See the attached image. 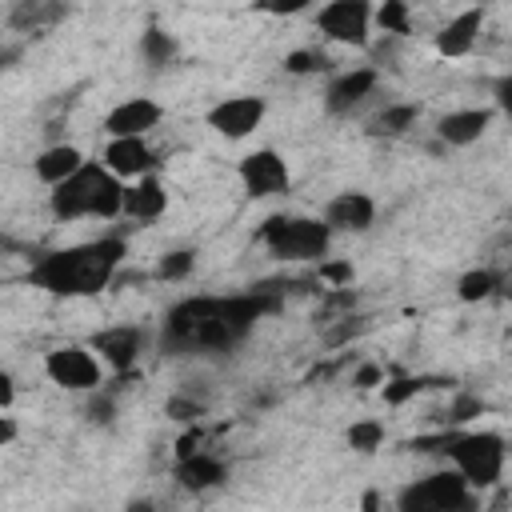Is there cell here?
<instances>
[{"mask_svg": "<svg viewBox=\"0 0 512 512\" xmlns=\"http://www.w3.org/2000/svg\"><path fill=\"white\" fill-rule=\"evenodd\" d=\"M44 372L52 384L68 388V392H96L104 384V364L92 348L84 344H64V348H52L44 356Z\"/></svg>", "mask_w": 512, "mask_h": 512, "instance_id": "obj_7", "label": "cell"}, {"mask_svg": "<svg viewBox=\"0 0 512 512\" xmlns=\"http://www.w3.org/2000/svg\"><path fill=\"white\" fill-rule=\"evenodd\" d=\"M476 4H480V8H484V4H496V0H476Z\"/></svg>", "mask_w": 512, "mask_h": 512, "instance_id": "obj_38", "label": "cell"}, {"mask_svg": "<svg viewBox=\"0 0 512 512\" xmlns=\"http://www.w3.org/2000/svg\"><path fill=\"white\" fill-rule=\"evenodd\" d=\"M344 440H348L352 452H376V448L384 444V424H380V420H356V424L344 432Z\"/></svg>", "mask_w": 512, "mask_h": 512, "instance_id": "obj_24", "label": "cell"}, {"mask_svg": "<svg viewBox=\"0 0 512 512\" xmlns=\"http://www.w3.org/2000/svg\"><path fill=\"white\" fill-rule=\"evenodd\" d=\"M416 116H420L416 104H384V108L368 120V136H384V140L404 136V132L416 124Z\"/></svg>", "mask_w": 512, "mask_h": 512, "instance_id": "obj_21", "label": "cell"}, {"mask_svg": "<svg viewBox=\"0 0 512 512\" xmlns=\"http://www.w3.org/2000/svg\"><path fill=\"white\" fill-rule=\"evenodd\" d=\"M128 244L120 236H104L92 244H76V248H60L48 252L36 268H32V284L52 292V296H96L112 284L116 268L124 264Z\"/></svg>", "mask_w": 512, "mask_h": 512, "instance_id": "obj_2", "label": "cell"}, {"mask_svg": "<svg viewBox=\"0 0 512 512\" xmlns=\"http://www.w3.org/2000/svg\"><path fill=\"white\" fill-rule=\"evenodd\" d=\"M164 208H168V192H164V184L156 176L144 172V176H136V180L124 184V204H120L124 216H132V220H156Z\"/></svg>", "mask_w": 512, "mask_h": 512, "instance_id": "obj_18", "label": "cell"}, {"mask_svg": "<svg viewBox=\"0 0 512 512\" xmlns=\"http://www.w3.org/2000/svg\"><path fill=\"white\" fill-rule=\"evenodd\" d=\"M284 68H288L292 76H308V72H320V68H324V56H316V52H308V48H296V52L284 56Z\"/></svg>", "mask_w": 512, "mask_h": 512, "instance_id": "obj_27", "label": "cell"}, {"mask_svg": "<svg viewBox=\"0 0 512 512\" xmlns=\"http://www.w3.org/2000/svg\"><path fill=\"white\" fill-rule=\"evenodd\" d=\"M192 268H196V252L192 248H172V252L160 256L156 276L160 280H184V276H192Z\"/></svg>", "mask_w": 512, "mask_h": 512, "instance_id": "obj_25", "label": "cell"}, {"mask_svg": "<svg viewBox=\"0 0 512 512\" xmlns=\"http://www.w3.org/2000/svg\"><path fill=\"white\" fill-rule=\"evenodd\" d=\"M368 328V320L364 316H344V324L340 328H332V332H324V340L328 344H344V340H352L356 332H364Z\"/></svg>", "mask_w": 512, "mask_h": 512, "instance_id": "obj_33", "label": "cell"}, {"mask_svg": "<svg viewBox=\"0 0 512 512\" xmlns=\"http://www.w3.org/2000/svg\"><path fill=\"white\" fill-rule=\"evenodd\" d=\"M480 28H484V8L472 4V8H464L460 16H452V20L436 32V52L448 56V60L468 56L472 44H476V36H480Z\"/></svg>", "mask_w": 512, "mask_h": 512, "instance_id": "obj_15", "label": "cell"}, {"mask_svg": "<svg viewBox=\"0 0 512 512\" xmlns=\"http://www.w3.org/2000/svg\"><path fill=\"white\" fill-rule=\"evenodd\" d=\"M176 52H180V40H176L172 32H164V28H144V36H140V56H144V64L164 68V64L176 60Z\"/></svg>", "mask_w": 512, "mask_h": 512, "instance_id": "obj_22", "label": "cell"}, {"mask_svg": "<svg viewBox=\"0 0 512 512\" xmlns=\"http://www.w3.org/2000/svg\"><path fill=\"white\" fill-rule=\"evenodd\" d=\"M236 172H240V184H244V192H248L252 200H264V196H276V192L288 188V164H284V156L272 152V148L248 152Z\"/></svg>", "mask_w": 512, "mask_h": 512, "instance_id": "obj_10", "label": "cell"}, {"mask_svg": "<svg viewBox=\"0 0 512 512\" xmlns=\"http://www.w3.org/2000/svg\"><path fill=\"white\" fill-rule=\"evenodd\" d=\"M320 280L332 288H344V284H352V264L348 260H320Z\"/></svg>", "mask_w": 512, "mask_h": 512, "instance_id": "obj_29", "label": "cell"}, {"mask_svg": "<svg viewBox=\"0 0 512 512\" xmlns=\"http://www.w3.org/2000/svg\"><path fill=\"white\" fill-rule=\"evenodd\" d=\"M372 88H376V68H348V72H340V76L328 80V88H324V108H328L332 116L352 112L364 96H372Z\"/></svg>", "mask_w": 512, "mask_h": 512, "instance_id": "obj_14", "label": "cell"}, {"mask_svg": "<svg viewBox=\"0 0 512 512\" xmlns=\"http://www.w3.org/2000/svg\"><path fill=\"white\" fill-rule=\"evenodd\" d=\"M448 460L468 480V488H492L504 476V436L500 432H464L444 440Z\"/></svg>", "mask_w": 512, "mask_h": 512, "instance_id": "obj_5", "label": "cell"}, {"mask_svg": "<svg viewBox=\"0 0 512 512\" xmlns=\"http://www.w3.org/2000/svg\"><path fill=\"white\" fill-rule=\"evenodd\" d=\"M352 384H356L360 392H368V388L384 384V368H380V364H360V368L352 372Z\"/></svg>", "mask_w": 512, "mask_h": 512, "instance_id": "obj_34", "label": "cell"}, {"mask_svg": "<svg viewBox=\"0 0 512 512\" xmlns=\"http://www.w3.org/2000/svg\"><path fill=\"white\" fill-rule=\"evenodd\" d=\"M272 308H276V300L264 292L180 300L164 320V348H172V352H228Z\"/></svg>", "mask_w": 512, "mask_h": 512, "instance_id": "obj_1", "label": "cell"}, {"mask_svg": "<svg viewBox=\"0 0 512 512\" xmlns=\"http://www.w3.org/2000/svg\"><path fill=\"white\" fill-rule=\"evenodd\" d=\"M396 504L404 512H460V508H472V492H468V480L456 468H448L408 484Z\"/></svg>", "mask_w": 512, "mask_h": 512, "instance_id": "obj_6", "label": "cell"}, {"mask_svg": "<svg viewBox=\"0 0 512 512\" xmlns=\"http://www.w3.org/2000/svg\"><path fill=\"white\" fill-rule=\"evenodd\" d=\"M12 400H16V380L0 368V408H12Z\"/></svg>", "mask_w": 512, "mask_h": 512, "instance_id": "obj_36", "label": "cell"}, {"mask_svg": "<svg viewBox=\"0 0 512 512\" xmlns=\"http://www.w3.org/2000/svg\"><path fill=\"white\" fill-rule=\"evenodd\" d=\"M484 412V404H480V396H456L452 404H448V424H468L472 416H480Z\"/></svg>", "mask_w": 512, "mask_h": 512, "instance_id": "obj_28", "label": "cell"}, {"mask_svg": "<svg viewBox=\"0 0 512 512\" xmlns=\"http://www.w3.org/2000/svg\"><path fill=\"white\" fill-rule=\"evenodd\" d=\"M160 120H164V108L152 96H128L104 116V132L108 136H148Z\"/></svg>", "mask_w": 512, "mask_h": 512, "instance_id": "obj_11", "label": "cell"}, {"mask_svg": "<svg viewBox=\"0 0 512 512\" xmlns=\"http://www.w3.org/2000/svg\"><path fill=\"white\" fill-rule=\"evenodd\" d=\"M92 352L100 356V364L124 372V368H132L136 356H140V328H128V324L104 328V332L92 336Z\"/></svg>", "mask_w": 512, "mask_h": 512, "instance_id": "obj_16", "label": "cell"}, {"mask_svg": "<svg viewBox=\"0 0 512 512\" xmlns=\"http://www.w3.org/2000/svg\"><path fill=\"white\" fill-rule=\"evenodd\" d=\"M120 204H124V180L92 160H84L72 176L52 184V196H48V208L56 220H80V216L112 220L120 216Z\"/></svg>", "mask_w": 512, "mask_h": 512, "instance_id": "obj_3", "label": "cell"}, {"mask_svg": "<svg viewBox=\"0 0 512 512\" xmlns=\"http://www.w3.org/2000/svg\"><path fill=\"white\" fill-rule=\"evenodd\" d=\"M332 232H368L372 220H376V200L368 192H340L324 204V216H320Z\"/></svg>", "mask_w": 512, "mask_h": 512, "instance_id": "obj_13", "label": "cell"}, {"mask_svg": "<svg viewBox=\"0 0 512 512\" xmlns=\"http://www.w3.org/2000/svg\"><path fill=\"white\" fill-rule=\"evenodd\" d=\"M492 124V108H456L448 116L436 120V136L452 148H464V144H476Z\"/></svg>", "mask_w": 512, "mask_h": 512, "instance_id": "obj_17", "label": "cell"}, {"mask_svg": "<svg viewBox=\"0 0 512 512\" xmlns=\"http://www.w3.org/2000/svg\"><path fill=\"white\" fill-rule=\"evenodd\" d=\"M176 480L184 488H192V492H204V488L224 484L228 480V468H224V460H216L208 452H192V456L176 460Z\"/></svg>", "mask_w": 512, "mask_h": 512, "instance_id": "obj_19", "label": "cell"}, {"mask_svg": "<svg viewBox=\"0 0 512 512\" xmlns=\"http://www.w3.org/2000/svg\"><path fill=\"white\" fill-rule=\"evenodd\" d=\"M152 164H156V156H152V148H148L144 136H108V144H104V168L116 172L124 184L136 180V176H144V172H152Z\"/></svg>", "mask_w": 512, "mask_h": 512, "instance_id": "obj_12", "label": "cell"}, {"mask_svg": "<svg viewBox=\"0 0 512 512\" xmlns=\"http://www.w3.org/2000/svg\"><path fill=\"white\" fill-rule=\"evenodd\" d=\"M316 28L332 44H352L364 48L372 32V0H328L316 16Z\"/></svg>", "mask_w": 512, "mask_h": 512, "instance_id": "obj_8", "label": "cell"}, {"mask_svg": "<svg viewBox=\"0 0 512 512\" xmlns=\"http://www.w3.org/2000/svg\"><path fill=\"white\" fill-rule=\"evenodd\" d=\"M372 20L384 32H392V36H404L408 32V8H404V0H384L380 12H372Z\"/></svg>", "mask_w": 512, "mask_h": 512, "instance_id": "obj_26", "label": "cell"}, {"mask_svg": "<svg viewBox=\"0 0 512 512\" xmlns=\"http://www.w3.org/2000/svg\"><path fill=\"white\" fill-rule=\"evenodd\" d=\"M12 440H16V420L0 416V444H12Z\"/></svg>", "mask_w": 512, "mask_h": 512, "instance_id": "obj_37", "label": "cell"}, {"mask_svg": "<svg viewBox=\"0 0 512 512\" xmlns=\"http://www.w3.org/2000/svg\"><path fill=\"white\" fill-rule=\"evenodd\" d=\"M416 392H420V380L400 376V380L384 384V404H404V400H408V396H416Z\"/></svg>", "mask_w": 512, "mask_h": 512, "instance_id": "obj_31", "label": "cell"}, {"mask_svg": "<svg viewBox=\"0 0 512 512\" xmlns=\"http://www.w3.org/2000/svg\"><path fill=\"white\" fill-rule=\"evenodd\" d=\"M168 416L180 420V424H192L196 416H204V404L192 400V396H172V400H168Z\"/></svg>", "mask_w": 512, "mask_h": 512, "instance_id": "obj_30", "label": "cell"}, {"mask_svg": "<svg viewBox=\"0 0 512 512\" xmlns=\"http://www.w3.org/2000/svg\"><path fill=\"white\" fill-rule=\"evenodd\" d=\"M264 112H268V104L260 96H228L208 108V128L220 132L224 140H244L260 128Z\"/></svg>", "mask_w": 512, "mask_h": 512, "instance_id": "obj_9", "label": "cell"}, {"mask_svg": "<svg viewBox=\"0 0 512 512\" xmlns=\"http://www.w3.org/2000/svg\"><path fill=\"white\" fill-rule=\"evenodd\" d=\"M260 12H268V16H296V12H304L312 0H252Z\"/></svg>", "mask_w": 512, "mask_h": 512, "instance_id": "obj_32", "label": "cell"}, {"mask_svg": "<svg viewBox=\"0 0 512 512\" xmlns=\"http://www.w3.org/2000/svg\"><path fill=\"white\" fill-rule=\"evenodd\" d=\"M496 272H488V268H472V272H464L460 280H456V296L464 300V304H476V300H488L492 292H496Z\"/></svg>", "mask_w": 512, "mask_h": 512, "instance_id": "obj_23", "label": "cell"}, {"mask_svg": "<svg viewBox=\"0 0 512 512\" xmlns=\"http://www.w3.org/2000/svg\"><path fill=\"white\" fill-rule=\"evenodd\" d=\"M80 164H84L80 148H72V144H52V148H44V152L36 156V176H40L44 184H60V180L72 176Z\"/></svg>", "mask_w": 512, "mask_h": 512, "instance_id": "obj_20", "label": "cell"}, {"mask_svg": "<svg viewBox=\"0 0 512 512\" xmlns=\"http://www.w3.org/2000/svg\"><path fill=\"white\" fill-rule=\"evenodd\" d=\"M192 452H200V432H184V436L176 440V460H184V456H192Z\"/></svg>", "mask_w": 512, "mask_h": 512, "instance_id": "obj_35", "label": "cell"}, {"mask_svg": "<svg viewBox=\"0 0 512 512\" xmlns=\"http://www.w3.org/2000/svg\"><path fill=\"white\" fill-rule=\"evenodd\" d=\"M260 240L280 260H324L332 228L312 216H268L260 224Z\"/></svg>", "mask_w": 512, "mask_h": 512, "instance_id": "obj_4", "label": "cell"}]
</instances>
